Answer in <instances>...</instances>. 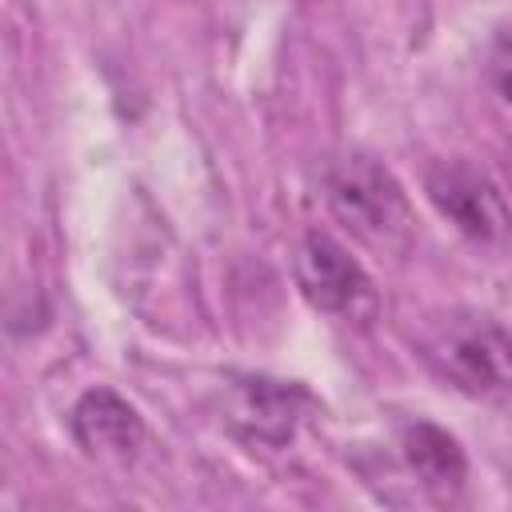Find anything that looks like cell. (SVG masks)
I'll return each mask as SVG.
<instances>
[{"mask_svg": "<svg viewBox=\"0 0 512 512\" xmlns=\"http://www.w3.org/2000/svg\"><path fill=\"white\" fill-rule=\"evenodd\" d=\"M72 436L96 460H128L144 440L140 412L112 388H88L72 408Z\"/></svg>", "mask_w": 512, "mask_h": 512, "instance_id": "5", "label": "cell"}, {"mask_svg": "<svg viewBox=\"0 0 512 512\" xmlns=\"http://www.w3.org/2000/svg\"><path fill=\"white\" fill-rule=\"evenodd\" d=\"M308 392L280 380H240L232 392V424L252 444H288Z\"/></svg>", "mask_w": 512, "mask_h": 512, "instance_id": "6", "label": "cell"}, {"mask_svg": "<svg viewBox=\"0 0 512 512\" xmlns=\"http://www.w3.org/2000/svg\"><path fill=\"white\" fill-rule=\"evenodd\" d=\"M324 200L332 216L376 252H408L416 240V216L400 180L372 156L348 152L324 168Z\"/></svg>", "mask_w": 512, "mask_h": 512, "instance_id": "1", "label": "cell"}, {"mask_svg": "<svg viewBox=\"0 0 512 512\" xmlns=\"http://www.w3.org/2000/svg\"><path fill=\"white\" fill-rule=\"evenodd\" d=\"M424 192L436 204V212L468 240L496 244L512 232V212H508L500 188L492 184V176H484L468 160L432 164L424 176Z\"/></svg>", "mask_w": 512, "mask_h": 512, "instance_id": "4", "label": "cell"}, {"mask_svg": "<svg viewBox=\"0 0 512 512\" xmlns=\"http://www.w3.org/2000/svg\"><path fill=\"white\" fill-rule=\"evenodd\" d=\"M488 80L500 92V100L512 104V28H500L488 48Z\"/></svg>", "mask_w": 512, "mask_h": 512, "instance_id": "8", "label": "cell"}, {"mask_svg": "<svg viewBox=\"0 0 512 512\" xmlns=\"http://www.w3.org/2000/svg\"><path fill=\"white\" fill-rule=\"evenodd\" d=\"M428 360L468 396L496 400L512 392V336L488 316L444 320L428 340Z\"/></svg>", "mask_w": 512, "mask_h": 512, "instance_id": "2", "label": "cell"}, {"mask_svg": "<svg viewBox=\"0 0 512 512\" xmlns=\"http://www.w3.org/2000/svg\"><path fill=\"white\" fill-rule=\"evenodd\" d=\"M400 456L416 472V480L432 492H456L468 476V460L456 436H448L440 424L428 420H416L400 432Z\"/></svg>", "mask_w": 512, "mask_h": 512, "instance_id": "7", "label": "cell"}, {"mask_svg": "<svg viewBox=\"0 0 512 512\" xmlns=\"http://www.w3.org/2000/svg\"><path fill=\"white\" fill-rule=\"evenodd\" d=\"M296 284L308 296L312 308L340 316L348 324H368L380 308L376 284L372 276L360 268V260H352V252L324 236V232H308L296 248Z\"/></svg>", "mask_w": 512, "mask_h": 512, "instance_id": "3", "label": "cell"}]
</instances>
